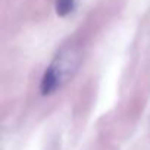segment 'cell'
Returning <instances> with one entry per match:
<instances>
[{
    "label": "cell",
    "instance_id": "6da1fadb",
    "mask_svg": "<svg viewBox=\"0 0 150 150\" xmlns=\"http://www.w3.org/2000/svg\"><path fill=\"white\" fill-rule=\"evenodd\" d=\"M77 66H78L77 53L71 49L62 50L43 75L40 84L41 94L47 96L60 88L69 78H72L74 72L77 71Z\"/></svg>",
    "mask_w": 150,
    "mask_h": 150
},
{
    "label": "cell",
    "instance_id": "7a4b0ae2",
    "mask_svg": "<svg viewBox=\"0 0 150 150\" xmlns=\"http://www.w3.org/2000/svg\"><path fill=\"white\" fill-rule=\"evenodd\" d=\"M75 8V0H56L54 2V9L59 16H66L69 15Z\"/></svg>",
    "mask_w": 150,
    "mask_h": 150
}]
</instances>
